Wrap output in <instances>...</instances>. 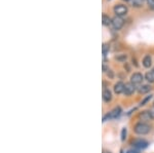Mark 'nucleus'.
Returning <instances> with one entry per match:
<instances>
[{
    "instance_id": "f257e3e1",
    "label": "nucleus",
    "mask_w": 154,
    "mask_h": 153,
    "mask_svg": "<svg viewBox=\"0 0 154 153\" xmlns=\"http://www.w3.org/2000/svg\"><path fill=\"white\" fill-rule=\"evenodd\" d=\"M150 130H151V127L147 122L140 121V122L136 123L135 127H134V132H135V134L139 135V136L147 135L150 133Z\"/></svg>"
},
{
    "instance_id": "f03ea898",
    "label": "nucleus",
    "mask_w": 154,
    "mask_h": 153,
    "mask_svg": "<svg viewBox=\"0 0 154 153\" xmlns=\"http://www.w3.org/2000/svg\"><path fill=\"white\" fill-rule=\"evenodd\" d=\"M121 112H122V109H121V107H115L113 110H111L110 112H108L105 116L103 117V121H108V120H112V119H116L117 117L120 116Z\"/></svg>"
},
{
    "instance_id": "7ed1b4c3",
    "label": "nucleus",
    "mask_w": 154,
    "mask_h": 153,
    "mask_svg": "<svg viewBox=\"0 0 154 153\" xmlns=\"http://www.w3.org/2000/svg\"><path fill=\"white\" fill-rule=\"evenodd\" d=\"M131 145H133L134 148L138 150H143V149H146L148 147L149 143L144 139H136L131 142Z\"/></svg>"
},
{
    "instance_id": "20e7f679",
    "label": "nucleus",
    "mask_w": 154,
    "mask_h": 153,
    "mask_svg": "<svg viewBox=\"0 0 154 153\" xmlns=\"http://www.w3.org/2000/svg\"><path fill=\"white\" fill-rule=\"evenodd\" d=\"M114 11V14H116L117 17H123L128 14V6L126 5H123V4H117V5L114 6L113 8Z\"/></svg>"
},
{
    "instance_id": "39448f33",
    "label": "nucleus",
    "mask_w": 154,
    "mask_h": 153,
    "mask_svg": "<svg viewBox=\"0 0 154 153\" xmlns=\"http://www.w3.org/2000/svg\"><path fill=\"white\" fill-rule=\"evenodd\" d=\"M111 25H112L114 30H120V29L123 27V25H125V21H123V19L121 18V17L116 16L112 19V23H111Z\"/></svg>"
},
{
    "instance_id": "423d86ee",
    "label": "nucleus",
    "mask_w": 154,
    "mask_h": 153,
    "mask_svg": "<svg viewBox=\"0 0 154 153\" xmlns=\"http://www.w3.org/2000/svg\"><path fill=\"white\" fill-rule=\"evenodd\" d=\"M144 78H145V76H144L142 73L136 72V73H134L133 75L131 76V82L134 83L135 85H139V84H141V83L143 82Z\"/></svg>"
},
{
    "instance_id": "0eeeda50",
    "label": "nucleus",
    "mask_w": 154,
    "mask_h": 153,
    "mask_svg": "<svg viewBox=\"0 0 154 153\" xmlns=\"http://www.w3.org/2000/svg\"><path fill=\"white\" fill-rule=\"evenodd\" d=\"M136 90H137L136 85L131 82H128V83H125V92H123V93H125V96H131L136 93Z\"/></svg>"
},
{
    "instance_id": "6e6552de",
    "label": "nucleus",
    "mask_w": 154,
    "mask_h": 153,
    "mask_svg": "<svg viewBox=\"0 0 154 153\" xmlns=\"http://www.w3.org/2000/svg\"><path fill=\"white\" fill-rule=\"evenodd\" d=\"M138 117H139V119L143 122H147V121H150V120H153L152 117H151V115H150L149 110L148 111H142V112L138 115Z\"/></svg>"
},
{
    "instance_id": "1a4fd4ad",
    "label": "nucleus",
    "mask_w": 154,
    "mask_h": 153,
    "mask_svg": "<svg viewBox=\"0 0 154 153\" xmlns=\"http://www.w3.org/2000/svg\"><path fill=\"white\" fill-rule=\"evenodd\" d=\"M125 84L122 82V81H118V82H116L115 84H114V93H116V95H120V93H122L125 92Z\"/></svg>"
},
{
    "instance_id": "9d476101",
    "label": "nucleus",
    "mask_w": 154,
    "mask_h": 153,
    "mask_svg": "<svg viewBox=\"0 0 154 153\" xmlns=\"http://www.w3.org/2000/svg\"><path fill=\"white\" fill-rule=\"evenodd\" d=\"M102 98H103V101L105 103H109L112 100V93L109 88H104L103 90V93H102Z\"/></svg>"
},
{
    "instance_id": "9b49d317",
    "label": "nucleus",
    "mask_w": 154,
    "mask_h": 153,
    "mask_svg": "<svg viewBox=\"0 0 154 153\" xmlns=\"http://www.w3.org/2000/svg\"><path fill=\"white\" fill-rule=\"evenodd\" d=\"M151 85L150 84H142L138 87V93H141V95H144V93H147L151 90Z\"/></svg>"
},
{
    "instance_id": "f8f14e48",
    "label": "nucleus",
    "mask_w": 154,
    "mask_h": 153,
    "mask_svg": "<svg viewBox=\"0 0 154 153\" xmlns=\"http://www.w3.org/2000/svg\"><path fill=\"white\" fill-rule=\"evenodd\" d=\"M142 64H143V66H144L145 68H150V67H151V65H152V59H151V57H150V56H148V55L144 57Z\"/></svg>"
},
{
    "instance_id": "ddd939ff",
    "label": "nucleus",
    "mask_w": 154,
    "mask_h": 153,
    "mask_svg": "<svg viewBox=\"0 0 154 153\" xmlns=\"http://www.w3.org/2000/svg\"><path fill=\"white\" fill-rule=\"evenodd\" d=\"M102 23H103L104 26H109V25H111V23H112V19L109 16L104 14L103 16H102Z\"/></svg>"
},
{
    "instance_id": "4468645a",
    "label": "nucleus",
    "mask_w": 154,
    "mask_h": 153,
    "mask_svg": "<svg viewBox=\"0 0 154 153\" xmlns=\"http://www.w3.org/2000/svg\"><path fill=\"white\" fill-rule=\"evenodd\" d=\"M102 50H103L104 61H106V56H107V54L109 53V50H110V45H109L108 43H104L103 44V47H102Z\"/></svg>"
},
{
    "instance_id": "2eb2a0df",
    "label": "nucleus",
    "mask_w": 154,
    "mask_h": 153,
    "mask_svg": "<svg viewBox=\"0 0 154 153\" xmlns=\"http://www.w3.org/2000/svg\"><path fill=\"white\" fill-rule=\"evenodd\" d=\"M145 79L150 83H153L154 82V74L152 73V71L150 72H147L145 74Z\"/></svg>"
},
{
    "instance_id": "dca6fc26",
    "label": "nucleus",
    "mask_w": 154,
    "mask_h": 153,
    "mask_svg": "<svg viewBox=\"0 0 154 153\" xmlns=\"http://www.w3.org/2000/svg\"><path fill=\"white\" fill-rule=\"evenodd\" d=\"M152 99V95H149V96H147L146 98H144L142 101H141V103H140V106H145L147 103L149 102V101Z\"/></svg>"
},
{
    "instance_id": "f3484780",
    "label": "nucleus",
    "mask_w": 154,
    "mask_h": 153,
    "mask_svg": "<svg viewBox=\"0 0 154 153\" xmlns=\"http://www.w3.org/2000/svg\"><path fill=\"white\" fill-rule=\"evenodd\" d=\"M115 59L117 60L118 62H125L126 59H128V56L125 55V54H121V55H118L115 57Z\"/></svg>"
},
{
    "instance_id": "a211bd4d",
    "label": "nucleus",
    "mask_w": 154,
    "mask_h": 153,
    "mask_svg": "<svg viewBox=\"0 0 154 153\" xmlns=\"http://www.w3.org/2000/svg\"><path fill=\"white\" fill-rule=\"evenodd\" d=\"M143 5V0H133V6L140 7Z\"/></svg>"
},
{
    "instance_id": "6ab92c4d",
    "label": "nucleus",
    "mask_w": 154,
    "mask_h": 153,
    "mask_svg": "<svg viewBox=\"0 0 154 153\" xmlns=\"http://www.w3.org/2000/svg\"><path fill=\"white\" fill-rule=\"evenodd\" d=\"M126 133H128V130H126L125 127H123V129L121 130V141H125V139H126Z\"/></svg>"
},
{
    "instance_id": "aec40b11",
    "label": "nucleus",
    "mask_w": 154,
    "mask_h": 153,
    "mask_svg": "<svg viewBox=\"0 0 154 153\" xmlns=\"http://www.w3.org/2000/svg\"><path fill=\"white\" fill-rule=\"evenodd\" d=\"M147 4H148L149 8L154 11V0H147Z\"/></svg>"
},
{
    "instance_id": "412c9836",
    "label": "nucleus",
    "mask_w": 154,
    "mask_h": 153,
    "mask_svg": "<svg viewBox=\"0 0 154 153\" xmlns=\"http://www.w3.org/2000/svg\"><path fill=\"white\" fill-rule=\"evenodd\" d=\"M126 153H140V150L136 149V148H133V149L128 150V152H126Z\"/></svg>"
},
{
    "instance_id": "4be33fe9",
    "label": "nucleus",
    "mask_w": 154,
    "mask_h": 153,
    "mask_svg": "<svg viewBox=\"0 0 154 153\" xmlns=\"http://www.w3.org/2000/svg\"><path fill=\"white\" fill-rule=\"evenodd\" d=\"M107 75H108V77L113 78L114 74H113V72H112V71H111V70H108V72H107Z\"/></svg>"
},
{
    "instance_id": "5701e85b",
    "label": "nucleus",
    "mask_w": 154,
    "mask_h": 153,
    "mask_svg": "<svg viewBox=\"0 0 154 153\" xmlns=\"http://www.w3.org/2000/svg\"><path fill=\"white\" fill-rule=\"evenodd\" d=\"M108 70H109V68L107 67L105 64H104V65H103V72H104V73H106V72H108Z\"/></svg>"
},
{
    "instance_id": "b1692460",
    "label": "nucleus",
    "mask_w": 154,
    "mask_h": 153,
    "mask_svg": "<svg viewBox=\"0 0 154 153\" xmlns=\"http://www.w3.org/2000/svg\"><path fill=\"white\" fill-rule=\"evenodd\" d=\"M149 112H150V115H151V117H152V119L154 120V108H153V109L149 110Z\"/></svg>"
},
{
    "instance_id": "393cba45",
    "label": "nucleus",
    "mask_w": 154,
    "mask_h": 153,
    "mask_svg": "<svg viewBox=\"0 0 154 153\" xmlns=\"http://www.w3.org/2000/svg\"><path fill=\"white\" fill-rule=\"evenodd\" d=\"M103 153H111V152H110V151H107V150H104Z\"/></svg>"
},
{
    "instance_id": "a878e982",
    "label": "nucleus",
    "mask_w": 154,
    "mask_h": 153,
    "mask_svg": "<svg viewBox=\"0 0 154 153\" xmlns=\"http://www.w3.org/2000/svg\"><path fill=\"white\" fill-rule=\"evenodd\" d=\"M152 73H153V74H154V68H153V69H152Z\"/></svg>"
},
{
    "instance_id": "bb28decb",
    "label": "nucleus",
    "mask_w": 154,
    "mask_h": 153,
    "mask_svg": "<svg viewBox=\"0 0 154 153\" xmlns=\"http://www.w3.org/2000/svg\"><path fill=\"white\" fill-rule=\"evenodd\" d=\"M125 1H130V0H125Z\"/></svg>"
},
{
    "instance_id": "cd10ccee",
    "label": "nucleus",
    "mask_w": 154,
    "mask_h": 153,
    "mask_svg": "<svg viewBox=\"0 0 154 153\" xmlns=\"http://www.w3.org/2000/svg\"><path fill=\"white\" fill-rule=\"evenodd\" d=\"M153 106H154V103H153Z\"/></svg>"
}]
</instances>
